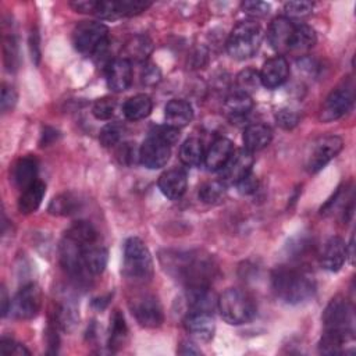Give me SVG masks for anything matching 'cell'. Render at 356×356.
Wrapping results in <instances>:
<instances>
[{
	"label": "cell",
	"instance_id": "7a4b0ae2",
	"mask_svg": "<svg viewBox=\"0 0 356 356\" xmlns=\"http://www.w3.org/2000/svg\"><path fill=\"white\" fill-rule=\"evenodd\" d=\"M160 260L165 271L186 288L210 286L217 271L213 259L200 252H165Z\"/></svg>",
	"mask_w": 356,
	"mask_h": 356
},
{
	"label": "cell",
	"instance_id": "f6af8a7d",
	"mask_svg": "<svg viewBox=\"0 0 356 356\" xmlns=\"http://www.w3.org/2000/svg\"><path fill=\"white\" fill-rule=\"evenodd\" d=\"M150 135L156 136L157 139H160V140L164 142L165 145L172 146V145H175V143L178 142V139H179V129L165 124V125H159V127H156V128L150 132Z\"/></svg>",
	"mask_w": 356,
	"mask_h": 356
},
{
	"label": "cell",
	"instance_id": "f546056e",
	"mask_svg": "<svg viewBox=\"0 0 356 356\" xmlns=\"http://www.w3.org/2000/svg\"><path fill=\"white\" fill-rule=\"evenodd\" d=\"M107 259H108L107 249L97 243L89 245L83 249V263L89 275L102 274L107 266Z\"/></svg>",
	"mask_w": 356,
	"mask_h": 356
},
{
	"label": "cell",
	"instance_id": "60d3db41",
	"mask_svg": "<svg viewBox=\"0 0 356 356\" xmlns=\"http://www.w3.org/2000/svg\"><path fill=\"white\" fill-rule=\"evenodd\" d=\"M152 6L150 1L142 0H120L117 1V8L120 17H134L142 14Z\"/></svg>",
	"mask_w": 356,
	"mask_h": 356
},
{
	"label": "cell",
	"instance_id": "5b68a950",
	"mask_svg": "<svg viewBox=\"0 0 356 356\" xmlns=\"http://www.w3.org/2000/svg\"><path fill=\"white\" fill-rule=\"evenodd\" d=\"M124 275L135 282H147L153 277V260L145 242L136 236L124 245Z\"/></svg>",
	"mask_w": 356,
	"mask_h": 356
},
{
	"label": "cell",
	"instance_id": "b9f144b4",
	"mask_svg": "<svg viewBox=\"0 0 356 356\" xmlns=\"http://www.w3.org/2000/svg\"><path fill=\"white\" fill-rule=\"evenodd\" d=\"M114 111H115V100L110 96L97 99L92 107V114L97 120H103V121L110 120L114 115Z\"/></svg>",
	"mask_w": 356,
	"mask_h": 356
},
{
	"label": "cell",
	"instance_id": "bcb514c9",
	"mask_svg": "<svg viewBox=\"0 0 356 356\" xmlns=\"http://www.w3.org/2000/svg\"><path fill=\"white\" fill-rule=\"evenodd\" d=\"M0 353L3 356H28L31 352L11 338H3L0 342Z\"/></svg>",
	"mask_w": 356,
	"mask_h": 356
},
{
	"label": "cell",
	"instance_id": "6f0895ef",
	"mask_svg": "<svg viewBox=\"0 0 356 356\" xmlns=\"http://www.w3.org/2000/svg\"><path fill=\"white\" fill-rule=\"evenodd\" d=\"M0 302H1V316L6 317V316L8 314V309H10L11 299L8 298L7 291H6L4 286H1V291H0Z\"/></svg>",
	"mask_w": 356,
	"mask_h": 356
},
{
	"label": "cell",
	"instance_id": "7bdbcfd3",
	"mask_svg": "<svg viewBox=\"0 0 356 356\" xmlns=\"http://www.w3.org/2000/svg\"><path fill=\"white\" fill-rule=\"evenodd\" d=\"M313 10V3L310 1H288L284 4V17L291 18H303L309 15Z\"/></svg>",
	"mask_w": 356,
	"mask_h": 356
},
{
	"label": "cell",
	"instance_id": "52a82bcc",
	"mask_svg": "<svg viewBox=\"0 0 356 356\" xmlns=\"http://www.w3.org/2000/svg\"><path fill=\"white\" fill-rule=\"evenodd\" d=\"M72 43L81 54L100 57L108 46V28L99 21L79 22L72 31Z\"/></svg>",
	"mask_w": 356,
	"mask_h": 356
},
{
	"label": "cell",
	"instance_id": "7402d4cb",
	"mask_svg": "<svg viewBox=\"0 0 356 356\" xmlns=\"http://www.w3.org/2000/svg\"><path fill=\"white\" fill-rule=\"evenodd\" d=\"M232 153H234L232 142L227 138H218L211 143L207 153L204 154V165L210 171L221 170Z\"/></svg>",
	"mask_w": 356,
	"mask_h": 356
},
{
	"label": "cell",
	"instance_id": "f35d334b",
	"mask_svg": "<svg viewBox=\"0 0 356 356\" xmlns=\"http://www.w3.org/2000/svg\"><path fill=\"white\" fill-rule=\"evenodd\" d=\"M236 85H238V90L250 96V93L256 92L261 85L259 71H256L254 68L242 70L236 76Z\"/></svg>",
	"mask_w": 356,
	"mask_h": 356
},
{
	"label": "cell",
	"instance_id": "83f0119b",
	"mask_svg": "<svg viewBox=\"0 0 356 356\" xmlns=\"http://www.w3.org/2000/svg\"><path fill=\"white\" fill-rule=\"evenodd\" d=\"M152 108H153V102L150 96L145 93H139L127 99V102L122 106V113L125 118H128L129 121H139L146 118L152 113Z\"/></svg>",
	"mask_w": 356,
	"mask_h": 356
},
{
	"label": "cell",
	"instance_id": "d4e9b609",
	"mask_svg": "<svg viewBox=\"0 0 356 356\" xmlns=\"http://www.w3.org/2000/svg\"><path fill=\"white\" fill-rule=\"evenodd\" d=\"M217 300L218 299H216L210 286L186 288V302L189 312L211 313V310L217 306Z\"/></svg>",
	"mask_w": 356,
	"mask_h": 356
},
{
	"label": "cell",
	"instance_id": "ac0fdd59",
	"mask_svg": "<svg viewBox=\"0 0 356 356\" xmlns=\"http://www.w3.org/2000/svg\"><path fill=\"white\" fill-rule=\"evenodd\" d=\"M185 330L199 341H210L216 331V323L211 313L189 312L184 318Z\"/></svg>",
	"mask_w": 356,
	"mask_h": 356
},
{
	"label": "cell",
	"instance_id": "ffe728a7",
	"mask_svg": "<svg viewBox=\"0 0 356 356\" xmlns=\"http://www.w3.org/2000/svg\"><path fill=\"white\" fill-rule=\"evenodd\" d=\"M295 24L288 19L286 17H277L271 21L268 31H267V39L268 43L274 50L278 53L288 51V46L293 33Z\"/></svg>",
	"mask_w": 356,
	"mask_h": 356
},
{
	"label": "cell",
	"instance_id": "11a10c76",
	"mask_svg": "<svg viewBox=\"0 0 356 356\" xmlns=\"http://www.w3.org/2000/svg\"><path fill=\"white\" fill-rule=\"evenodd\" d=\"M29 44H31V54H32V60L35 61V64H39V60H40V50H39V36H38L36 31L31 33Z\"/></svg>",
	"mask_w": 356,
	"mask_h": 356
},
{
	"label": "cell",
	"instance_id": "7dc6e473",
	"mask_svg": "<svg viewBox=\"0 0 356 356\" xmlns=\"http://www.w3.org/2000/svg\"><path fill=\"white\" fill-rule=\"evenodd\" d=\"M93 15L99 17L100 19H117L120 18L117 1H96Z\"/></svg>",
	"mask_w": 356,
	"mask_h": 356
},
{
	"label": "cell",
	"instance_id": "30bf717a",
	"mask_svg": "<svg viewBox=\"0 0 356 356\" xmlns=\"http://www.w3.org/2000/svg\"><path fill=\"white\" fill-rule=\"evenodd\" d=\"M42 305V292L36 284L24 285L11 299L8 314L17 320L33 318Z\"/></svg>",
	"mask_w": 356,
	"mask_h": 356
},
{
	"label": "cell",
	"instance_id": "f907efd6",
	"mask_svg": "<svg viewBox=\"0 0 356 356\" xmlns=\"http://www.w3.org/2000/svg\"><path fill=\"white\" fill-rule=\"evenodd\" d=\"M17 103V92L14 90V88L11 86H7V85H3V89H1V100H0V104H1V111L3 113H7L10 110L14 108Z\"/></svg>",
	"mask_w": 356,
	"mask_h": 356
},
{
	"label": "cell",
	"instance_id": "e0dca14e",
	"mask_svg": "<svg viewBox=\"0 0 356 356\" xmlns=\"http://www.w3.org/2000/svg\"><path fill=\"white\" fill-rule=\"evenodd\" d=\"M159 189L170 200H178L184 196L188 186L186 171L181 167H174L164 171L159 177Z\"/></svg>",
	"mask_w": 356,
	"mask_h": 356
},
{
	"label": "cell",
	"instance_id": "8d00e7d4",
	"mask_svg": "<svg viewBox=\"0 0 356 356\" xmlns=\"http://www.w3.org/2000/svg\"><path fill=\"white\" fill-rule=\"evenodd\" d=\"M225 192H227V185L224 182H221L220 179L209 181L199 188V199L203 203L216 204L224 199Z\"/></svg>",
	"mask_w": 356,
	"mask_h": 356
},
{
	"label": "cell",
	"instance_id": "4dcf8cb0",
	"mask_svg": "<svg viewBox=\"0 0 356 356\" xmlns=\"http://www.w3.org/2000/svg\"><path fill=\"white\" fill-rule=\"evenodd\" d=\"M78 321H79V313L74 302L65 299L57 306L54 312V323L61 331L64 332L74 331Z\"/></svg>",
	"mask_w": 356,
	"mask_h": 356
},
{
	"label": "cell",
	"instance_id": "d6a6232c",
	"mask_svg": "<svg viewBox=\"0 0 356 356\" xmlns=\"http://www.w3.org/2000/svg\"><path fill=\"white\" fill-rule=\"evenodd\" d=\"M67 238L78 242L82 246H89L97 242V231L89 221H75L67 231Z\"/></svg>",
	"mask_w": 356,
	"mask_h": 356
},
{
	"label": "cell",
	"instance_id": "836d02e7",
	"mask_svg": "<svg viewBox=\"0 0 356 356\" xmlns=\"http://www.w3.org/2000/svg\"><path fill=\"white\" fill-rule=\"evenodd\" d=\"M81 209V200L71 192H64L56 197L49 204V213L54 216H71Z\"/></svg>",
	"mask_w": 356,
	"mask_h": 356
},
{
	"label": "cell",
	"instance_id": "603a6c76",
	"mask_svg": "<svg viewBox=\"0 0 356 356\" xmlns=\"http://www.w3.org/2000/svg\"><path fill=\"white\" fill-rule=\"evenodd\" d=\"M243 149L248 152H259L270 145L273 139V131L264 124H252L243 131Z\"/></svg>",
	"mask_w": 356,
	"mask_h": 356
},
{
	"label": "cell",
	"instance_id": "9f6ffc18",
	"mask_svg": "<svg viewBox=\"0 0 356 356\" xmlns=\"http://www.w3.org/2000/svg\"><path fill=\"white\" fill-rule=\"evenodd\" d=\"M178 353H181V355H200L202 350L199 348H196V345H193L192 342H182L179 349H178Z\"/></svg>",
	"mask_w": 356,
	"mask_h": 356
},
{
	"label": "cell",
	"instance_id": "74e56055",
	"mask_svg": "<svg viewBox=\"0 0 356 356\" xmlns=\"http://www.w3.org/2000/svg\"><path fill=\"white\" fill-rule=\"evenodd\" d=\"M125 128L120 122H108L106 124L99 135V142L103 147H113L118 145L124 136Z\"/></svg>",
	"mask_w": 356,
	"mask_h": 356
},
{
	"label": "cell",
	"instance_id": "5bb4252c",
	"mask_svg": "<svg viewBox=\"0 0 356 356\" xmlns=\"http://www.w3.org/2000/svg\"><path fill=\"white\" fill-rule=\"evenodd\" d=\"M170 156V146L153 135H149V138L145 139L139 147V161L150 170L164 167L168 163Z\"/></svg>",
	"mask_w": 356,
	"mask_h": 356
},
{
	"label": "cell",
	"instance_id": "ba28073f",
	"mask_svg": "<svg viewBox=\"0 0 356 356\" xmlns=\"http://www.w3.org/2000/svg\"><path fill=\"white\" fill-rule=\"evenodd\" d=\"M343 147V140L337 135H324L317 138L307 153L306 170L312 174L323 170Z\"/></svg>",
	"mask_w": 356,
	"mask_h": 356
},
{
	"label": "cell",
	"instance_id": "db71d44e",
	"mask_svg": "<svg viewBox=\"0 0 356 356\" xmlns=\"http://www.w3.org/2000/svg\"><path fill=\"white\" fill-rule=\"evenodd\" d=\"M142 81L146 85H153L160 81V71L154 65L145 67V71L142 72Z\"/></svg>",
	"mask_w": 356,
	"mask_h": 356
},
{
	"label": "cell",
	"instance_id": "484cf974",
	"mask_svg": "<svg viewBox=\"0 0 356 356\" xmlns=\"http://www.w3.org/2000/svg\"><path fill=\"white\" fill-rule=\"evenodd\" d=\"M46 195V184L43 181H35L32 185L25 188L18 199V210L22 214L35 213Z\"/></svg>",
	"mask_w": 356,
	"mask_h": 356
},
{
	"label": "cell",
	"instance_id": "9c48e42d",
	"mask_svg": "<svg viewBox=\"0 0 356 356\" xmlns=\"http://www.w3.org/2000/svg\"><path fill=\"white\" fill-rule=\"evenodd\" d=\"M353 106V86L352 83H342L337 86L324 100L320 110V121L332 122L342 118Z\"/></svg>",
	"mask_w": 356,
	"mask_h": 356
},
{
	"label": "cell",
	"instance_id": "8992f818",
	"mask_svg": "<svg viewBox=\"0 0 356 356\" xmlns=\"http://www.w3.org/2000/svg\"><path fill=\"white\" fill-rule=\"evenodd\" d=\"M261 39L263 32L256 21H241L232 28L227 39V51L235 60H246L259 50Z\"/></svg>",
	"mask_w": 356,
	"mask_h": 356
},
{
	"label": "cell",
	"instance_id": "f1b7e54d",
	"mask_svg": "<svg viewBox=\"0 0 356 356\" xmlns=\"http://www.w3.org/2000/svg\"><path fill=\"white\" fill-rule=\"evenodd\" d=\"M317 42L316 32L312 26L306 24H298L293 28V33L288 46V51L291 53H305L310 50Z\"/></svg>",
	"mask_w": 356,
	"mask_h": 356
},
{
	"label": "cell",
	"instance_id": "277c9868",
	"mask_svg": "<svg viewBox=\"0 0 356 356\" xmlns=\"http://www.w3.org/2000/svg\"><path fill=\"white\" fill-rule=\"evenodd\" d=\"M217 307L222 320L231 325H241L250 321L257 309L253 296L239 288L227 289L218 298Z\"/></svg>",
	"mask_w": 356,
	"mask_h": 356
},
{
	"label": "cell",
	"instance_id": "680465c9",
	"mask_svg": "<svg viewBox=\"0 0 356 356\" xmlns=\"http://www.w3.org/2000/svg\"><path fill=\"white\" fill-rule=\"evenodd\" d=\"M57 138V131L51 129V128H44L43 134H42V146H47L49 143H51L54 139Z\"/></svg>",
	"mask_w": 356,
	"mask_h": 356
},
{
	"label": "cell",
	"instance_id": "7c38bea8",
	"mask_svg": "<svg viewBox=\"0 0 356 356\" xmlns=\"http://www.w3.org/2000/svg\"><path fill=\"white\" fill-rule=\"evenodd\" d=\"M86 246L79 245L78 242L64 236L60 242V263L63 268L74 278L79 281H86V271L83 263V249Z\"/></svg>",
	"mask_w": 356,
	"mask_h": 356
},
{
	"label": "cell",
	"instance_id": "2e32d148",
	"mask_svg": "<svg viewBox=\"0 0 356 356\" xmlns=\"http://www.w3.org/2000/svg\"><path fill=\"white\" fill-rule=\"evenodd\" d=\"M348 259V246L339 236H331L320 254V264L324 270L337 273L342 268Z\"/></svg>",
	"mask_w": 356,
	"mask_h": 356
},
{
	"label": "cell",
	"instance_id": "4316f807",
	"mask_svg": "<svg viewBox=\"0 0 356 356\" xmlns=\"http://www.w3.org/2000/svg\"><path fill=\"white\" fill-rule=\"evenodd\" d=\"M222 108L225 115L229 117L231 120L243 118L253 108V100L249 95L241 90H236L225 99Z\"/></svg>",
	"mask_w": 356,
	"mask_h": 356
},
{
	"label": "cell",
	"instance_id": "ee69618b",
	"mask_svg": "<svg viewBox=\"0 0 356 356\" xmlns=\"http://www.w3.org/2000/svg\"><path fill=\"white\" fill-rule=\"evenodd\" d=\"M115 156L121 164L132 165L139 160V149L132 142L121 143L115 152Z\"/></svg>",
	"mask_w": 356,
	"mask_h": 356
},
{
	"label": "cell",
	"instance_id": "1f68e13d",
	"mask_svg": "<svg viewBox=\"0 0 356 356\" xmlns=\"http://www.w3.org/2000/svg\"><path fill=\"white\" fill-rule=\"evenodd\" d=\"M204 147L199 138H188L179 147V159L188 167H197L204 161Z\"/></svg>",
	"mask_w": 356,
	"mask_h": 356
},
{
	"label": "cell",
	"instance_id": "c3c4849f",
	"mask_svg": "<svg viewBox=\"0 0 356 356\" xmlns=\"http://www.w3.org/2000/svg\"><path fill=\"white\" fill-rule=\"evenodd\" d=\"M242 10L245 14H248L252 18H259V17H264L268 14L270 11V4L264 3V1H254V0H249V1H243L241 4Z\"/></svg>",
	"mask_w": 356,
	"mask_h": 356
},
{
	"label": "cell",
	"instance_id": "d6986e66",
	"mask_svg": "<svg viewBox=\"0 0 356 356\" xmlns=\"http://www.w3.org/2000/svg\"><path fill=\"white\" fill-rule=\"evenodd\" d=\"M106 79L113 92H124L132 82V63L122 57L114 58L106 68Z\"/></svg>",
	"mask_w": 356,
	"mask_h": 356
},
{
	"label": "cell",
	"instance_id": "816d5d0a",
	"mask_svg": "<svg viewBox=\"0 0 356 356\" xmlns=\"http://www.w3.org/2000/svg\"><path fill=\"white\" fill-rule=\"evenodd\" d=\"M236 186H238V189H239L241 193H243V195H250V193L256 192V189H257V186H259V181H257L256 175H253V174L250 172V174H248L243 179H241V181L236 184Z\"/></svg>",
	"mask_w": 356,
	"mask_h": 356
},
{
	"label": "cell",
	"instance_id": "cb8c5ba5",
	"mask_svg": "<svg viewBox=\"0 0 356 356\" xmlns=\"http://www.w3.org/2000/svg\"><path fill=\"white\" fill-rule=\"evenodd\" d=\"M38 161L35 157H21L13 168V182L17 188L24 191L35 181H38Z\"/></svg>",
	"mask_w": 356,
	"mask_h": 356
},
{
	"label": "cell",
	"instance_id": "6da1fadb",
	"mask_svg": "<svg viewBox=\"0 0 356 356\" xmlns=\"http://www.w3.org/2000/svg\"><path fill=\"white\" fill-rule=\"evenodd\" d=\"M324 332L318 342V350L324 355H338L353 339L355 316L352 305L343 296L330 300L323 313Z\"/></svg>",
	"mask_w": 356,
	"mask_h": 356
},
{
	"label": "cell",
	"instance_id": "d590c367",
	"mask_svg": "<svg viewBox=\"0 0 356 356\" xmlns=\"http://www.w3.org/2000/svg\"><path fill=\"white\" fill-rule=\"evenodd\" d=\"M127 334H128V327L122 313L120 310H114L110 318V338H108L110 348L114 350L121 348L127 338Z\"/></svg>",
	"mask_w": 356,
	"mask_h": 356
},
{
	"label": "cell",
	"instance_id": "681fc988",
	"mask_svg": "<svg viewBox=\"0 0 356 356\" xmlns=\"http://www.w3.org/2000/svg\"><path fill=\"white\" fill-rule=\"evenodd\" d=\"M275 121L281 128L292 129L299 122V114L293 110H289V108H281L275 114Z\"/></svg>",
	"mask_w": 356,
	"mask_h": 356
},
{
	"label": "cell",
	"instance_id": "3957f363",
	"mask_svg": "<svg viewBox=\"0 0 356 356\" xmlns=\"http://www.w3.org/2000/svg\"><path fill=\"white\" fill-rule=\"evenodd\" d=\"M271 288L278 299L286 305H300L316 293L313 277L302 268L278 266L271 273Z\"/></svg>",
	"mask_w": 356,
	"mask_h": 356
},
{
	"label": "cell",
	"instance_id": "8fae6325",
	"mask_svg": "<svg viewBox=\"0 0 356 356\" xmlns=\"http://www.w3.org/2000/svg\"><path fill=\"white\" fill-rule=\"evenodd\" d=\"M136 321L145 328H157L163 324L164 314L159 299L154 295L143 293L134 298L129 303Z\"/></svg>",
	"mask_w": 356,
	"mask_h": 356
},
{
	"label": "cell",
	"instance_id": "e575fe53",
	"mask_svg": "<svg viewBox=\"0 0 356 356\" xmlns=\"http://www.w3.org/2000/svg\"><path fill=\"white\" fill-rule=\"evenodd\" d=\"M152 51V43L145 36H135L129 42H127L122 50V58L132 63L134 61H145Z\"/></svg>",
	"mask_w": 356,
	"mask_h": 356
},
{
	"label": "cell",
	"instance_id": "44dd1931",
	"mask_svg": "<svg viewBox=\"0 0 356 356\" xmlns=\"http://www.w3.org/2000/svg\"><path fill=\"white\" fill-rule=\"evenodd\" d=\"M165 124L174 128L186 127L193 118V110L189 102L184 99H172L165 104L164 108Z\"/></svg>",
	"mask_w": 356,
	"mask_h": 356
},
{
	"label": "cell",
	"instance_id": "f5cc1de1",
	"mask_svg": "<svg viewBox=\"0 0 356 356\" xmlns=\"http://www.w3.org/2000/svg\"><path fill=\"white\" fill-rule=\"evenodd\" d=\"M70 6L76 11V13H83V14H93L96 1L93 0H81V1H71Z\"/></svg>",
	"mask_w": 356,
	"mask_h": 356
},
{
	"label": "cell",
	"instance_id": "ab89813d",
	"mask_svg": "<svg viewBox=\"0 0 356 356\" xmlns=\"http://www.w3.org/2000/svg\"><path fill=\"white\" fill-rule=\"evenodd\" d=\"M3 54H4V65L7 71H15L19 64V51L18 43L14 36H7L3 40Z\"/></svg>",
	"mask_w": 356,
	"mask_h": 356
},
{
	"label": "cell",
	"instance_id": "4fadbf2b",
	"mask_svg": "<svg viewBox=\"0 0 356 356\" xmlns=\"http://www.w3.org/2000/svg\"><path fill=\"white\" fill-rule=\"evenodd\" d=\"M253 161V154L246 149L234 150L225 165L220 170V181L225 185H236L252 172Z\"/></svg>",
	"mask_w": 356,
	"mask_h": 356
},
{
	"label": "cell",
	"instance_id": "9a60e30c",
	"mask_svg": "<svg viewBox=\"0 0 356 356\" xmlns=\"http://www.w3.org/2000/svg\"><path fill=\"white\" fill-rule=\"evenodd\" d=\"M259 74H260V82L264 88L275 89L281 86L289 76L288 61L281 54L271 57L263 64Z\"/></svg>",
	"mask_w": 356,
	"mask_h": 356
}]
</instances>
